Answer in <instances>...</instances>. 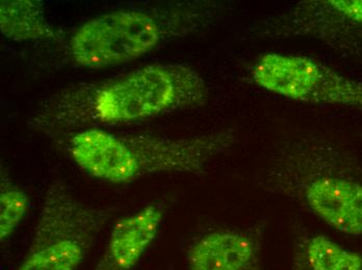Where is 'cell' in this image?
I'll list each match as a JSON object with an SVG mask.
<instances>
[{
	"instance_id": "6da1fadb",
	"label": "cell",
	"mask_w": 362,
	"mask_h": 270,
	"mask_svg": "<svg viewBox=\"0 0 362 270\" xmlns=\"http://www.w3.org/2000/svg\"><path fill=\"white\" fill-rule=\"evenodd\" d=\"M209 97L206 82L193 68L153 63L61 90L40 105L30 125L44 135H71L201 106Z\"/></svg>"
},
{
	"instance_id": "7a4b0ae2",
	"label": "cell",
	"mask_w": 362,
	"mask_h": 270,
	"mask_svg": "<svg viewBox=\"0 0 362 270\" xmlns=\"http://www.w3.org/2000/svg\"><path fill=\"white\" fill-rule=\"evenodd\" d=\"M256 182L337 231L361 236L362 166L335 145L309 136L284 140Z\"/></svg>"
},
{
	"instance_id": "3957f363",
	"label": "cell",
	"mask_w": 362,
	"mask_h": 270,
	"mask_svg": "<svg viewBox=\"0 0 362 270\" xmlns=\"http://www.w3.org/2000/svg\"><path fill=\"white\" fill-rule=\"evenodd\" d=\"M238 142L233 128L193 137L121 135L105 129L70 135L68 154L86 173L115 184L156 174L200 175Z\"/></svg>"
},
{
	"instance_id": "277c9868",
	"label": "cell",
	"mask_w": 362,
	"mask_h": 270,
	"mask_svg": "<svg viewBox=\"0 0 362 270\" xmlns=\"http://www.w3.org/2000/svg\"><path fill=\"white\" fill-rule=\"evenodd\" d=\"M224 12L222 4L194 1L99 15L72 35L70 54L88 69L123 65L209 27Z\"/></svg>"
},
{
	"instance_id": "5b68a950",
	"label": "cell",
	"mask_w": 362,
	"mask_h": 270,
	"mask_svg": "<svg viewBox=\"0 0 362 270\" xmlns=\"http://www.w3.org/2000/svg\"><path fill=\"white\" fill-rule=\"evenodd\" d=\"M112 210L81 202L64 180L48 186L32 243L16 270H77Z\"/></svg>"
},
{
	"instance_id": "8992f818",
	"label": "cell",
	"mask_w": 362,
	"mask_h": 270,
	"mask_svg": "<svg viewBox=\"0 0 362 270\" xmlns=\"http://www.w3.org/2000/svg\"><path fill=\"white\" fill-rule=\"evenodd\" d=\"M254 39L308 38L349 58L362 56V0H303L254 23Z\"/></svg>"
},
{
	"instance_id": "52a82bcc",
	"label": "cell",
	"mask_w": 362,
	"mask_h": 270,
	"mask_svg": "<svg viewBox=\"0 0 362 270\" xmlns=\"http://www.w3.org/2000/svg\"><path fill=\"white\" fill-rule=\"evenodd\" d=\"M251 78L258 87L297 102L362 109L361 81L308 56L264 54L254 63Z\"/></svg>"
},
{
	"instance_id": "ba28073f",
	"label": "cell",
	"mask_w": 362,
	"mask_h": 270,
	"mask_svg": "<svg viewBox=\"0 0 362 270\" xmlns=\"http://www.w3.org/2000/svg\"><path fill=\"white\" fill-rule=\"evenodd\" d=\"M264 230H217L207 233L187 252L189 270H268L262 259Z\"/></svg>"
},
{
	"instance_id": "9c48e42d",
	"label": "cell",
	"mask_w": 362,
	"mask_h": 270,
	"mask_svg": "<svg viewBox=\"0 0 362 270\" xmlns=\"http://www.w3.org/2000/svg\"><path fill=\"white\" fill-rule=\"evenodd\" d=\"M163 208L149 204L115 225L109 243L93 270H134L160 232Z\"/></svg>"
},
{
	"instance_id": "30bf717a",
	"label": "cell",
	"mask_w": 362,
	"mask_h": 270,
	"mask_svg": "<svg viewBox=\"0 0 362 270\" xmlns=\"http://www.w3.org/2000/svg\"><path fill=\"white\" fill-rule=\"evenodd\" d=\"M0 30L6 38L16 42L62 39L46 17L42 0H2L0 1Z\"/></svg>"
},
{
	"instance_id": "8fae6325",
	"label": "cell",
	"mask_w": 362,
	"mask_h": 270,
	"mask_svg": "<svg viewBox=\"0 0 362 270\" xmlns=\"http://www.w3.org/2000/svg\"><path fill=\"white\" fill-rule=\"evenodd\" d=\"M291 270H362V256L326 235H302L293 245Z\"/></svg>"
},
{
	"instance_id": "7c38bea8",
	"label": "cell",
	"mask_w": 362,
	"mask_h": 270,
	"mask_svg": "<svg viewBox=\"0 0 362 270\" xmlns=\"http://www.w3.org/2000/svg\"><path fill=\"white\" fill-rule=\"evenodd\" d=\"M30 197L8 177L6 171L0 175V240L6 243L30 209Z\"/></svg>"
}]
</instances>
